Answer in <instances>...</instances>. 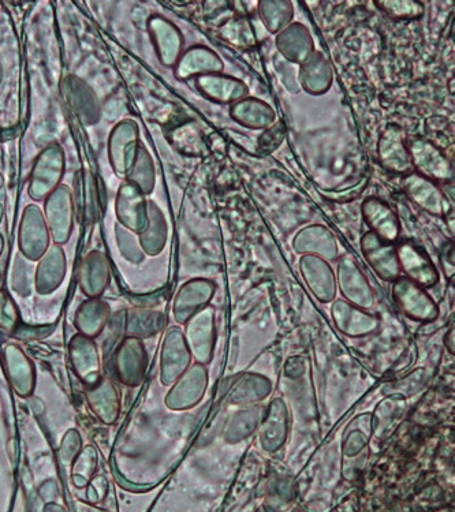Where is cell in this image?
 <instances>
[{"label":"cell","mask_w":455,"mask_h":512,"mask_svg":"<svg viewBox=\"0 0 455 512\" xmlns=\"http://www.w3.org/2000/svg\"><path fill=\"white\" fill-rule=\"evenodd\" d=\"M279 52L294 65H302L315 52V43L307 26L292 22L277 36Z\"/></svg>","instance_id":"4dcf8cb0"},{"label":"cell","mask_w":455,"mask_h":512,"mask_svg":"<svg viewBox=\"0 0 455 512\" xmlns=\"http://www.w3.org/2000/svg\"><path fill=\"white\" fill-rule=\"evenodd\" d=\"M225 69L222 59L211 48L195 46L182 52L174 66V74L178 80L188 81L190 78L222 73Z\"/></svg>","instance_id":"cb8c5ba5"},{"label":"cell","mask_w":455,"mask_h":512,"mask_svg":"<svg viewBox=\"0 0 455 512\" xmlns=\"http://www.w3.org/2000/svg\"><path fill=\"white\" fill-rule=\"evenodd\" d=\"M333 315L338 327L349 335L368 334L378 325L375 317L343 301L335 302Z\"/></svg>","instance_id":"8d00e7d4"},{"label":"cell","mask_w":455,"mask_h":512,"mask_svg":"<svg viewBox=\"0 0 455 512\" xmlns=\"http://www.w3.org/2000/svg\"><path fill=\"white\" fill-rule=\"evenodd\" d=\"M205 383H207V372L203 366L199 364L192 366L171 387L166 396L167 407L179 411L195 406L203 398Z\"/></svg>","instance_id":"7402d4cb"},{"label":"cell","mask_w":455,"mask_h":512,"mask_svg":"<svg viewBox=\"0 0 455 512\" xmlns=\"http://www.w3.org/2000/svg\"><path fill=\"white\" fill-rule=\"evenodd\" d=\"M115 241H117L119 253L130 264H141L145 259V253L141 249L139 235L130 233L122 226H115Z\"/></svg>","instance_id":"ee69618b"},{"label":"cell","mask_w":455,"mask_h":512,"mask_svg":"<svg viewBox=\"0 0 455 512\" xmlns=\"http://www.w3.org/2000/svg\"><path fill=\"white\" fill-rule=\"evenodd\" d=\"M72 481L77 488L88 487L99 469V452L93 446H84L72 465Z\"/></svg>","instance_id":"60d3db41"},{"label":"cell","mask_w":455,"mask_h":512,"mask_svg":"<svg viewBox=\"0 0 455 512\" xmlns=\"http://www.w3.org/2000/svg\"><path fill=\"white\" fill-rule=\"evenodd\" d=\"M361 249H363L365 260L374 269L376 275L387 282H394L399 278L401 268H399L394 244L384 242L374 233L368 231L361 239Z\"/></svg>","instance_id":"44dd1931"},{"label":"cell","mask_w":455,"mask_h":512,"mask_svg":"<svg viewBox=\"0 0 455 512\" xmlns=\"http://www.w3.org/2000/svg\"><path fill=\"white\" fill-rule=\"evenodd\" d=\"M76 205V216L81 220L92 223L96 222L102 215V200H100L98 182L91 174H84L80 178V185L77 183V193L74 197Z\"/></svg>","instance_id":"e575fe53"},{"label":"cell","mask_w":455,"mask_h":512,"mask_svg":"<svg viewBox=\"0 0 455 512\" xmlns=\"http://www.w3.org/2000/svg\"><path fill=\"white\" fill-rule=\"evenodd\" d=\"M167 229L166 218L154 201L148 200V226L143 234L139 235L141 249L145 256H158L166 246Z\"/></svg>","instance_id":"836d02e7"},{"label":"cell","mask_w":455,"mask_h":512,"mask_svg":"<svg viewBox=\"0 0 455 512\" xmlns=\"http://www.w3.org/2000/svg\"><path fill=\"white\" fill-rule=\"evenodd\" d=\"M147 26L160 63L166 67H174L184 52L185 40L181 31L177 25L162 16H152Z\"/></svg>","instance_id":"9a60e30c"},{"label":"cell","mask_w":455,"mask_h":512,"mask_svg":"<svg viewBox=\"0 0 455 512\" xmlns=\"http://www.w3.org/2000/svg\"><path fill=\"white\" fill-rule=\"evenodd\" d=\"M66 156L61 145L51 144L37 155L29 177L28 194L35 203H44L62 185Z\"/></svg>","instance_id":"6da1fadb"},{"label":"cell","mask_w":455,"mask_h":512,"mask_svg":"<svg viewBox=\"0 0 455 512\" xmlns=\"http://www.w3.org/2000/svg\"><path fill=\"white\" fill-rule=\"evenodd\" d=\"M51 246V235L48 231L43 209L31 204L24 209L20 226H18V249L24 259L37 263Z\"/></svg>","instance_id":"3957f363"},{"label":"cell","mask_w":455,"mask_h":512,"mask_svg":"<svg viewBox=\"0 0 455 512\" xmlns=\"http://www.w3.org/2000/svg\"><path fill=\"white\" fill-rule=\"evenodd\" d=\"M196 87L201 95L219 104H234L248 96L244 82L226 74H207L196 78Z\"/></svg>","instance_id":"4316f807"},{"label":"cell","mask_w":455,"mask_h":512,"mask_svg":"<svg viewBox=\"0 0 455 512\" xmlns=\"http://www.w3.org/2000/svg\"><path fill=\"white\" fill-rule=\"evenodd\" d=\"M376 6L394 20H417L424 14L423 3L413 0H384Z\"/></svg>","instance_id":"7bdbcfd3"},{"label":"cell","mask_w":455,"mask_h":512,"mask_svg":"<svg viewBox=\"0 0 455 512\" xmlns=\"http://www.w3.org/2000/svg\"><path fill=\"white\" fill-rule=\"evenodd\" d=\"M3 250H5V238L0 234V257H2Z\"/></svg>","instance_id":"681fc988"},{"label":"cell","mask_w":455,"mask_h":512,"mask_svg":"<svg viewBox=\"0 0 455 512\" xmlns=\"http://www.w3.org/2000/svg\"><path fill=\"white\" fill-rule=\"evenodd\" d=\"M361 212H363L365 223L376 237L384 242H389V244L398 241L399 235H401V223H399L397 213L384 201L376 197H368L361 207Z\"/></svg>","instance_id":"484cf974"},{"label":"cell","mask_w":455,"mask_h":512,"mask_svg":"<svg viewBox=\"0 0 455 512\" xmlns=\"http://www.w3.org/2000/svg\"><path fill=\"white\" fill-rule=\"evenodd\" d=\"M215 293L214 283L210 280L195 279L185 283L175 295L173 315L179 324L188 323L196 313L208 306Z\"/></svg>","instance_id":"ffe728a7"},{"label":"cell","mask_w":455,"mask_h":512,"mask_svg":"<svg viewBox=\"0 0 455 512\" xmlns=\"http://www.w3.org/2000/svg\"><path fill=\"white\" fill-rule=\"evenodd\" d=\"M408 147L415 173L435 183L453 179L454 171L450 160L431 141H410Z\"/></svg>","instance_id":"30bf717a"},{"label":"cell","mask_w":455,"mask_h":512,"mask_svg":"<svg viewBox=\"0 0 455 512\" xmlns=\"http://www.w3.org/2000/svg\"><path fill=\"white\" fill-rule=\"evenodd\" d=\"M163 315L144 308L130 309L123 313V332L132 338H148L162 330Z\"/></svg>","instance_id":"d590c367"},{"label":"cell","mask_w":455,"mask_h":512,"mask_svg":"<svg viewBox=\"0 0 455 512\" xmlns=\"http://www.w3.org/2000/svg\"><path fill=\"white\" fill-rule=\"evenodd\" d=\"M231 118L248 129L267 130L277 121V114L263 100L246 96L240 102L231 104Z\"/></svg>","instance_id":"1f68e13d"},{"label":"cell","mask_w":455,"mask_h":512,"mask_svg":"<svg viewBox=\"0 0 455 512\" xmlns=\"http://www.w3.org/2000/svg\"><path fill=\"white\" fill-rule=\"evenodd\" d=\"M300 69L301 87L311 95H323L333 84V70L326 56L320 52H313L311 56L302 63Z\"/></svg>","instance_id":"d6a6232c"},{"label":"cell","mask_w":455,"mask_h":512,"mask_svg":"<svg viewBox=\"0 0 455 512\" xmlns=\"http://www.w3.org/2000/svg\"><path fill=\"white\" fill-rule=\"evenodd\" d=\"M125 181L136 186L145 197L154 192L156 185L155 163L151 153L148 152V149L143 144H141L136 162H134L132 170H130Z\"/></svg>","instance_id":"f35d334b"},{"label":"cell","mask_w":455,"mask_h":512,"mask_svg":"<svg viewBox=\"0 0 455 512\" xmlns=\"http://www.w3.org/2000/svg\"><path fill=\"white\" fill-rule=\"evenodd\" d=\"M3 213H5V209H3L2 204H0V223H2Z\"/></svg>","instance_id":"f907efd6"},{"label":"cell","mask_w":455,"mask_h":512,"mask_svg":"<svg viewBox=\"0 0 455 512\" xmlns=\"http://www.w3.org/2000/svg\"><path fill=\"white\" fill-rule=\"evenodd\" d=\"M141 147L140 129L134 121L119 122L108 137V160L118 178L126 179Z\"/></svg>","instance_id":"277c9868"},{"label":"cell","mask_w":455,"mask_h":512,"mask_svg":"<svg viewBox=\"0 0 455 512\" xmlns=\"http://www.w3.org/2000/svg\"><path fill=\"white\" fill-rule=\"evenodd\" d=\"M338 283L343 297L352 302L356 308L368 309L374 305V293L367 278L348 257L339 261Z\"/></svg>","instance_id":"d4e9b609"},{"label":"cell","mask_w":455,"mask_h":512,"mask_svg":"<svg viewBox=\"0 0 455 512\" xmlns=\"http://www.w3.org/2000/svg\"><path fill=\"white\" fill-rule=\"evenodd\" d=\"M21 325V313L16 302L9 293L0 289V331L14 336Z\"/></svg>","instance_id":"f6af8a7d"},{"label":"cell","mask_w":455,"mask_h":512,"mask_svg":"<svg viewBox=\"0 0 455 512\" xmlns=\"http://www.w3.org/2000/svg\"><path fill=\"white\" fill-rule=\"evenodd\" d=\"M442 265L445 269L447 276L454 275V248L453 244L447 245V248L443 250L442 254Z\"/></svg>","instance_id":"c3c4849f"},{"label":"cell","mask_w":455,"mask_h":512,"mask_svg":"<svg viewBox=\"0 0 455 512\" xmlns=\"http://www.w3.org/2000/svg\"><path fill=\"white\" fill-rule=\"evenodd\" d=\"M285 126L282 122L274 123L270 129L264 130L263 136L260 137L259 145L263 152L271 153L282 144L285 138Z\"/></svg>","instance_id":"7dc6e473"},{"label":"cell","mask_w":455,"mask_h":512,"mask_svg":"<svg viewBox=\"0 0 455 512\" xmlns=\"http://www.w3.org/2000/svg\"><path fill=\"white\" fill-rule=\"evenodd\" d=\"M3 81V66L2 63H0V84H2Z\"/></svg>","instance_id":"816d5d0a"},{"label":"cell","mask_w":455,"mask_h":512,"mask_svg":"<svg viewBox=\"0 0 455 512\" xmlns=\"http://www.w3.org/2000/svg\"><path fill=\"white\" fill-rule=\"evenodd\" d=\"M89 410L103 425L117 424L122 411V398L113 380L104 376L95 386L85 390Z\"/></svg>","instance_id":"2e32d148"},{"label":"cell","mask_w":455,"mask_h":512,"mask_svg":"<svg viewBox=\"0 0 455 512\" xmlns=\"http://www.w3.org/2000/svg\"><path fill=\"white\" fill-rule=\"evenodd\" d=\"M115 216L119 226L140 235L148 226V200L132 183H123L115 197Z\"/></svg>","instance_id":"ba28073f"},{"label":"cell","mask_w":455,"mask_h":512,"mask_svg":"<svg viewBox=\"0 0 455 512\" xmlns=\"http://www.w3.org/2000/svg\"><path fill=\"white\" fill-rule=\"evenodd\" d=\"M11 289L22 297H29L35 290V268L22 256L17 257L11 271Z\"/></svg>","instance_id":"b9f144b4"},{"label":"cell","mask_w":455,"mask_h":512,"mask_svg":"<svg viewBox=\"0 0 455 512\" xmlns=\"http://www.w3.org/2000/svg\"><path fill=\"white\" fill-rule=\"evenodd\" d=\"M3 186V177L2 174H0V189H2Z\"/></svg>","instance_id":"f5cc1de1"},{"label":"cell","mask_w":455,"mask_h":512,"mask_svg":"<svg viewBox=\"0 0 455 512\" xmlns=\"http://www.w3.org/2000/svg\"><path fill=\"white\" fill-rule=\"evenodd\" d=\"M78 287L87 298H102L111 283V265L106 254L92 250L81 260L77 275Z\"/></svg>","instance_id":"4fadbf2b"},{"label":"cell","mask_w":455,"mask_h":512,"mask_svg":"<svg viewBox=\"0 0 455 512\" xmlns=\"http://www.w3.org/2000/svg\"><path fill=\"white\" fill-rule=\"evenodd\" d=\"M261 21L272 35H278L283 29L292 24L294 17V9L292 2L286 0H264L259 2Z\"/></svg>","instance_id":"74e56055"},{"label":"cell","mask_w":455,"mask_h":512,"mask_svg":"<svg viewBox=\"0 0 455 512\" xmlns=\"http://www.w3.org/2000/svg\"><path fill=\"white\" fill-rule=\"evenodd\" d=\"M111 315V306L103 298H87L74 313V327L78 334L96 339L106 330Z\"/></svg>","instance_id":"83f0119b"},{"label":"cell","mask_w":455,"mask_h":512,"mask_svg":"<svg viewBox=\"0 0 455 512\" xmlns=\"http://www.w3.org/2000/svg\"><path fill=\"white\" fill-rule=\"evenodd\" d=\"M43 215L50 231L51 241H54L55 245H66L72 238L77 219L73 193L67 186H59L51 196L46 198Z\"/></svg>","instance_id":"7a4b0ae2"},{"label":"cell","mask_w":455,"mask_h":512,"mask_svg":"<svg viewBox=\"0 0 455 512\" xmlns=\"http://www.w3.org/2000/svg\"><path fill=\"white\" fill-rule=\"evenodd\" d=\"M380 163L391 173L406 175L415 173L412 158H410L408 138L402 127L389 125L380 134L378 142Z\"/></svg>","instance_id":"8fae6325"},{"label":"cell","mask_w":455,"mask_h":512,"mask_svg":"<svg viewBox=\"0 0 455 512\" xmlns=\"http://www.w3.org/2000/svg\"><path fill=\"white\" fill-rule=\"evenodd\" d=\"M298 253L316 256L331 261L338 257V244L334 234L324 226L305 227L296 235L293 242Z\"/></svg>","instance_id":"f1b7e54d"},{"label":"cell","mask_w":455,"mask_h":512,"mask_svg":"<svg viewBox=\"0 0 455 512\" xmlns=\"http://www.w3.org/2000/svg\"><path fill=\"white\" fill-rule=\"evenodd\" d=\"M67 355L74 373L85 388L95 386L103 379L102 353L95 339L74 335L67 347Z\"/></svg>","instance_id":"52a82bcc"},{"label":"cell","mask_w":455,"mask_h":512,"mask_svg":"<svg viewBox=\"0 0 455 512\" xmlns=\"http://www.w3.org/2000/svg\"><path fill=\"white\" fill-rule=\"evenodd\" d=\"M113 366L123 386H141L148 371V353L143 340L125 336L115 350Z\"/></svg>","instance_id":"8992f818"},{"label":"cell","mask_w":455,"mask_h":512,"mask_svg":"<svg viewBox=\"0 0 455 512\" xmlns=\"http://www.w3.org/2000/svg\"><path fill=\"white\" fill-rule=\"evenodd\" d=\"M219 35L231 46L244 48V50L256 46L255 29L248 17L229 18L220 25Z\"/></svg>","instance_id":"ab89813d"},{"label":"cell","mask_w":455,"mask_h":512,"mask_svg":"<svg viewBox=\"0 0 455 512\" xmlns=\"http://www.w3.org/2000/svg\"><path fill=\"white\" fill-rule=\"evenodd\" d=\"M63 99L74 114L87 126L96 125L102 118L98 95L87 81L77 76H67L61 85Z\"/></svg>","instance_id":"7c38bea8"},{"label":"cell","mask_w":455,"mask_h":512,"mask_svg":"<svg viewBox=\"0 0 455 512\" xmlns=\"http://www.w3.org/2000/svg\"><path fill=\"white\" fill-rule=\"evenodd\" d=\"M192 354L186 345L181 328L171 327L164 336L162 354H160V381L163 386H173L189 369Z\"/></svg>","instance_id":"9c48e42d"},{"label":"cell","mask_w":455,"mask_h":512,"mask_svg":"<svg viewBox=\"0 0 455 512\" xmlns=\"http://www.w3.org/2000/svg\"><path fill=\"white\" fill-rule=\"evenodd\" d=\"M301 274L309 289L320 301L330 302L337 293V284L333 269L326 260L316 256H305L301 259Z\"/></svg>","instance_id":"f546056e"},{"label":"cell","mask_w":455,"mask_h":512,"mask_svg":"<svg viewBox=\"0 0 455 512\" xmlns=\"http://www.w3.org/2000/svg\"><path fill=\"white\" fill-rule=\"evenodd\" d=\"M394 300L406 315L415 320H435L439 315L438 306L427 291L419 284L406 278L394 280Z\"/></svg>","instance_id":"5bb4252c"},{"label":"cell","mask_w":455,"mask_h":512,"mask_svg":"<svg viewBox=\"0 0 455 512\" xmlns=\"http://www.w3.org/2000/svg\"><path fill=\"white\" fill-rule=\"evenodd\" d=\"M185 330L186 345L190 354L195 355L200 364H205L211 357L214 343V309L205 306L192 319L188 320Z\"/></svg>","instance_id":"603a6c76"},{"label":"cell","mask_w":455,"mask_h":512,"mask_svg":"<svg viewBox=\"0 0 455 512\" xmlns=\"http://www.w3.org/2000/svg\"><path fill=\"white\" fill-rule=\"evenodd\" d=\"M67 275V256L63 246L51 245L46 254L36 263L35 291L51 295L62 286Z\"/></svg>","instance_id":"d6986e66"},{"label":"cell","mask_w":455,"mask_h":512,"mask_svg":"<svg viewBox=\"0 0 455 512\" xmlns=\"http://www.w3.org/2000/svg\"><path fill=\"white\" fill-rule=\"evenodd\" d=\"M406 196L417 207L434 216H446L450 212V203L439 186L430 179L421 177L417 173L406 175L402 181Z\"/></svg>","instance_id":"ac0fdd59"},{"label":"cell","mask_w":455,"mask_h":512,"mask_svg":"<svg viewBox=\"0 0 455 512\" xmlns=\"http://www.w3.org/2000/svg\"><path fill=\"white\" fill-rule=\"evenodd\" d=\"M82 448H84V442H82L81 433L78 432L77 429H69V431L63 435L61 443H59V461L65 466L72 465Z\"/></svg>","instance_id":"bcb514c9"},{"label":"cell","mask_w":455,"mask_h":512,"mask_svg":"<svg viewBox=\"0 0 455 512\" xmlns=\"http://www.w3.org/2000/svg\"><path fill=\"white\" fill-rule=\"evenodd\" d=\"M0 364L11 390L21 398L33 395L37 381L36 366L20 345L7 343L3 346Z\"/></svg>","instance_id":"5b68a950"},{"label":"cell","mask_w":455,"mask_h":512,"mask_svg":"<svg viewBox=\"0 0 455 512\" xmlns=\"http://www.w3.org/2000/svg\"><path fill=\"white\" fill-rule=\"evenodd\" d=\"M399 268L406 274V279L419 284L423 289L435 286L439 282V272L430 257L412 242H401L395 246Z\"/></svg>","instance_id":"e0dca14e"}]
</instances>
